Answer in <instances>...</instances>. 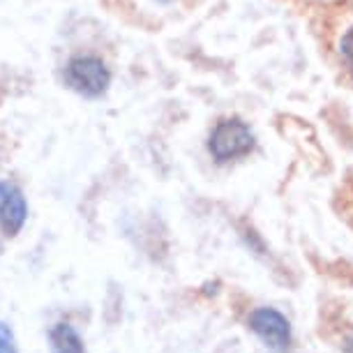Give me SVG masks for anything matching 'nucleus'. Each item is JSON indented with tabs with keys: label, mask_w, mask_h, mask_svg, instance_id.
<instances>
[{
	"label": "nucleus",
	"mask_w": 353,
	"mask_h": 353,
	"mask_svg": "<svg viewBox=\"0 0 353 353\" xmlns=\"http://www.w3.org/2000/svg\"><path fill=\"white\" fill-rule=\"evenodd\" d=\"M325 63L353 90V0H301Z\"/></svg>",
	"instance_id": "f257e3e1"
},
{
	"label": "nucleus",
	"mask_w": 353,
	"mask_h": 353,
	"mask_svg": "<svg viewBox=\"0 0 353 353\" xmlns=\"http://www.w3.org/2000/svg\"><path fill=\"white\" fill-rule=\"evenodd\" d=\"M256 145L254 130L243 118L231 116L215 123L208 137V155L217 164H229L248 157Z\"/></svg>",
	"instance_id": "f03ea898"
},
{
	"label": "nucleus",
	"mask_w": 353,
	"mask_h": 353,
	"mask_svg": "<svg viewBox=\"0 0 353 353\" xmlns=\"http://www.w3.org/2000/svg\"><path fill=\"white\" fill-rule=\"evenodd\" d=\"M63 81L79 97L99 99L111 88V70L106 68L102 58L90 56V53H79L65 63Z\"/></svg>",
	"instance_id": "7ed1b4c3"
},
{
	"label": "nucleus",
	"mask_w": 353,
	"mask_h": 353,
	"mask_svg": "<svg viewBox=\"0 0 353 353\" xmlns=\"http://www.w3.org/2000/svg\"><path fill=\"white\" fill-rule=\"evenodd\" d=\"M248 328L254 332L270 351L282 353L291 346V339H293L291 323H289V319L275 307L252 310L248 316Z\"/></svg>",
	"instance_id": "20e7f679"
},
{
	"label": "nucleus",
	"mask_w": 353,
	"mask_h": 353,
	"mask_svg": "<svg viewBox=\"0 0 353 353\" xmlns=\"http://www.w3.org/2000/svg\"><path fill=\"white\" fill-rule=\"evenodd\" d=\"M30 215L28 196L14 181H0V233L17 238L26 229Z\"/></svg>",
	"instance_id": "39448f33"
},
{
	"label": "nucleus",
	"mask_w": 353,
	"mask_h": 353,
	"mask_svg": "<svg viewBox=\"0 0 353 353\" xmlns=\"http://www.w3.org/2000/svg\"><path fill=\"white\" fill-rule=\"evenodd\" d=\"M46 342H49L51 353H88L81 330L72 321H65V319L49 325Z\"/></svg>",
	"instance_id": "423d86ee"
},
{
	"label": "nucleus",
	"mask_w": 353,
	"mask_h": 353,
	"mask_svg": "<svg viewBox=\"0 0 353 353\" xmlns=\"http://www.w3.org/2000/svg\"><path fill=\"white\" fill-rule=\"evenodd\" d=\"M0 353H19L14 328L5 319H0Z\"/></svg>",
	"instance_id": "0eeeda50"
},
{
	"label": "nucleus",
	"mask_w": 353,
	"mask_h": 353,
	"mask_svg": "<svg viewBox=\"0 0 353 353\" xmlns=\"http://www.w3.org/2000/svg\"><path fill=\"white\" fill-rule=\"evenodd\" d=\"M342 353H353V332L344 337V344H342Z\"/></svg>",
	"instance_id": "6e6552de"
}]
</instances>
